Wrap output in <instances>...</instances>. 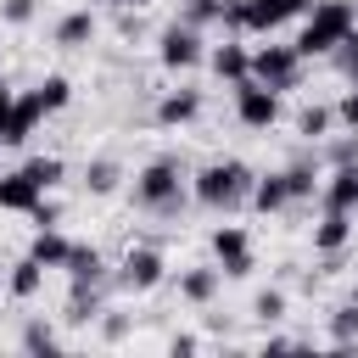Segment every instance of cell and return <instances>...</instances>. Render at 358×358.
Segmentation results:
<instances>
[{"instance_id": "cell-13", "label": "cell", "mask_w": 358, "mask_h": 358, "mask_svg": "<svg viewBox=\"0 0 358 358\" xmlns=\"http://www.w3.org/2000/svg\"><path fill=\"white\" fill-rule=\"evenodd\" d=\"M324 207H341V213L358 207V162H341V168L330 173V185H324Z\"/></svg>"}, {"instance_id": "cell-37", "label": "cell", "mask_w": 358, "mask_h": 358, "mask_svg": "<svg viewBox=\"0 0 358 358\" xmlns=\"http://www.w3.org/2000/svg\"><path fill=\"white\" fill-rule=\"evenodd\" d=\"M11 101H17V95H11V90H6V78H0V123L11 117Z\"/></svg>"}, {"instance_id": "cell-31", "label": "cell", "mask_w": 358, "mask_h": 358, "mask_svg": "<svg viewBox=\"0 0 358 358\" xmlns=\"http://www.w3.org/2000/svg\"><path fill=\"white\" fill-rule=\"evenodd\" d=\"M218 22H224L229 34H246V0H224V6H218Z\"/></svg>"}, {"instance_id": "cell-30", "label": "cell", "mask_w": 358, "mask_h": 358, "mask_svg": "<svg viewBox=\"0 0 358 358\" xmlns=\"http://www.w3.org/2000/svg\"><path fill=\"white\" fill-rule=\"evenodd\" d=\"M34 11H39V0H0V22H11V28L34 22Z\"/></svg>"}, {"instance_id": "cell-32", "label": "cell", "mask_w": 358, "mask_h": 358, "mask_svg": "<svg viewBox=\"0 0 358 358\" xmlns=\"http://www.w3.org/2000/svg\"><path fill=\"white\" fill-rule=\"evenodd\" d=\"M218 6H224V0H190L185 22H196V28H201V22H218Z\"/></svg>"}, {"instance_id": "cell-11", "label": "cell", "mask_w": 358, "mask_h": 358, "mask_svg": "<svg viewBox=\"0 0 358 358\" xmlns=\"http://www.w3.org/2000/svg\"><path fill=\"white\" fill-rule=\"evenodd\" d=\"M39 196H45V185H39L28 168H17V173L0 179V207H6V213H34Z\"/></svg>"}, {"instance_id": "cell-27", "label": "cell", "mask_w": 358, "mask_h": 358, "mask_svg": "<svg viewBox=\"0 0 358 358\" xmlns=\"http://www.w3.org/2000/svg\"><path fill=\"white\" fill-rule=\"evenodd\" d=\"M330 56H336V67H341L347 78H358V22L347 28V39H341V45L330 50Z\"/></svg>"}, {"instance_id": "cell-15", "label": "cell", "mask_w": 358, "mask_h": 358, "mask_svg": "<svg viewBox=\"0 0 358 358\" xmlns=\"http://www.w3.org/2000/svg\"><path fill=\"white\" fill-rule=\"evenodd\" d=\"M347 235H352V213L324 207V218H319V229H313V246H319V252H336V246H347Z\"/></svg>"}, {"instance_id": "cell-33", "label": "cell", "mask_w": 358, "mask_h": 358, "mask_svg": "<svg viewBox=\"0 0 358 358\" xmlns=\"http://www.w3.org/2000/svg\"><path fill=\"white\" fill-rule=\"evenodd\" d=\"M280 313H285V296H280V291H263V296H257V319H268V324H274Z\"/></svg>"}, {"instance_id": "cell-24", "label": "cell", "mask_w": 358, "mask_h": 358, "mask_svg": "<svg viewBox=\"0 0 358 358\" xmlns=\"http://www.w3.org/2000/svg\"><path fill=\"white\" fill-rule=\"evenodd\" d=\"M22 168H28V173H34L45 190H56V185H62V173H67V168H62V157H28Z\"/></svg>"}, {"instance_id": "cell-35", "label": "cell", "mask_w": 358, "mask_h": 358, "mask_svg": "<svg viewBox=\"0 0 358 358\" xmlns=\"http://www.w3.org/2000/svg\"><path fill=\"white\" fill-rule=\"evenodd\" d=\"M330 162H336V168H341V162H358V140H336V145H330Z\"/></svg>"}, {"instance_id": "cell-26", "label": "cell", "mask_w": 358, "mask_h": 358, "mask_svg": "<svg viewBox=\"0 0 358 358\" xmlns=\"http://www.w3.org/2000/svg\"><path fill=\"white\" fill-rule=\"evenodd\" d=\"M22 347H28V352H56V347H62V336H56L45 319H34V324L22 330Z\"/></svg>"}, {"instance_id": "cell-8", "label": "cell", "mask_w": 358, "mask_h": 358, "mask_svg": "<svg viewBox=\"0 0 358 358\" xmlns=\"http://www.w3.org/2000/svg\"><path fill=\"white\" fill-rule=\"evenodd\" d=\"M39 117H50V112H45V101H39V90L17 95V101H11V117L0 123V145H22V140L34 134V123H39Z\"/></svg>"}, {"instance_id": "cell-22", "label": "cell", "mask_w": 358, "mask_h": 358, "mask_svg": "<svg viewBox=\"0 0 358 358\" xmlns=\"http://www.w3.org/2000/svg\"><path fill=\"white\" fill-rule=\"evenodd\" d=\"M117 179H123V173H117V162H106V157L84 168V185H90L95 196H112V190H117Z\"/></svg>"}, {"instance_id": "cell-34", "label": "cell", "mask_w": 358, "mask_h": 358, "mask_svg": "<svg viewBox=\"0 0 358 358\" xmlns=\"http://www.w3.org/2000/svg\"><path fill=\"white\" fill-rule=\"evenodd\" d=\"M336 117H341L347 129H358V78H352V90L341 95V106H336Z\"/></svg>"}, {"instance_id": "cell-14", "label": "cell", "mask_w": 358, "mask_h": 358, "mask_svg": "<svg viewBox=\"0 0 358 358\" xmlns=\"http://www.w3.org/2000/svg\"><path fill=\"white\" fill-rule=\"evenodd\" d=\"M196 112H201V95H196V90H173V95H162V101H157V123H162V129L190 123Z\"/></svg>"}, {"instance_id": "cell-7", "label": "cell", "mask_w": 358, "mask_h": 358, "mask_svg": "<svg viewBox=\"0 0 358 358\" xmlns=\"http://www.w3.org/2000/svg\"><path fill=\"white\" fill-rule=\"evenodd\" d=\"M213 252H218V274H229V280H246L252 274V241H246V229L241 224H224V229H213Z\"/></svg>"}, {"instance_id": "cell-4", "label": "cell", "mask_w": 358, "mask_h": 358, "mask_svg": "<svg viewBox=\"0 0 358 358\" xmlns=\"http://www.w3.org/2000/svg\"><path fill=\"white\" fill-rule=\"evenodd\" d=\"M252 78L268 84V90H296V78H302V50H296V45H263V50H252Z\"/></svg>"}, {"instance_id": "cell-36", "label": "cell", "mask_w": 358, "mask_h": 358, "mask_svg": "<svg viewBox=\"0 0 358 358\" xmlns=\"http://www.w3.org/2000/svg\"><path fill=\"white\" fill-rule=\"evenodd\" d=\"M28 218H34L39 229H56V201H45V196H39V207H34Z\"/></svg>"}, {"instance_id": "cell-3", "label": "cell", "mask_w": 358, "mask_h": 358, "mask_svg": "<svg viewBox=\"0 0 358 358\" xmlns=\"http://www.w3.org/2000/svg\"><path fill=\"white\" fill-rule=\"evenodd\" d=\"M134 201L151 207V213H173L179 207V162L173 157H157L134 173Z\"/></svg>"}, {"instance_id": "cell-28", "label": "cell", "mask_w": 358, "mask_h": 358, "mask_svg": "<svg viewBox=\"0 0 358 358\" xmlns=\"http://www.w3.org/2000/svg\"><path fill=\"white\" fill-rule=\"evenodd\" d=\"M330 330H336V347L347 352V347H352V336H358V302H352V308H341V313L330 319Z\"/></svg>"}, {"instance_id": "cell-16", "label": "cell", "mask_w": 358, "mask_h": 358, "mask_svg": "<svg viewBox=\"0 0 358 358\" xmlns=\"http://www.w3.org/2000/svg\"><path fill=\"white\" fill-rule=\"evenodd\" d=\"M101 274H106V263H101L95 246H73L67 252V280L73 285H101Z\"/></svg>"}, {"instance_id": "cell-2", "label": "cell", "mask_w": 358, "mask_h": 358, "mask_svg": "<svg viewBox=\"0 0 358 358\" xmlns=\"http://www.w3.org/2000/svg\"><path fill=\"white\" fill-rule=\"evenodd\" d=\"M352 22H358V6H352V0H319V6L308 11V28H302L296 50H302V56H330V50L347 39Z\"/></svg>"}, {"instance_id": "cell-10", "label": "cell", "mask_w": 358, "mask_h": 358, "mask_svg": "<svg viewBox=\"0 0 358 358\" xmlns=\"http://www.w3.org/2000/svg\"><path fill=\"white\" fill-rule=\"evenodd\" d=\"M313 0H246V34H274L280 22L302 17Z\"/></svg>"}, {"instance_id": "cell-23", "label": "cell", "mask_w": 358, "mask_h": 358, "mask_svg": "<svg viewBox=\"0 0 358 358\" xmlns=\"http://www.w3.org/2000/svg\"><path fill=\"white\" fill-rule=\"evenodd\" d=\"M39 101H45V112H62V106L73 101V84H67L62 73H50V78L39 84Z\"/></svg>"}, {"instance_id": "cell-21", "label": "cell", "mask_w": 358, "mask_h": 358, "mask_svg": "<svg viewBox=\"0 0 358 358\" xmlns=\"http://www.w3.org/2000/svg\"><path fill=\"white\" fill-rule=\"evenodd\" d=\"M213 291H218V268H190L179 280V296L185 302H213Z\"/></svg>"}, {"instance_id": "cell-20", "label": "cell", "mask_w": 358, "mask_h": 358, "mask_svg": "<svg viewBox=\"0 0 358 358\" xmlns=\"http://www.w3.org/2000/svg\"><path fill=\"white\" fill-rule=\"evenodd\" d=\"M39 285H45V263H39V257H22V263L11 268V296L28 302V296H39Z\"/></svg>"}, {"instance_id": "cell-17", "label": "cell", "mask_w": 358, "mask_h": 358, "mask_svg": "<svg viewBox=\"0 0 358 358\" xmlns=\"http://www.w3.org/2000/svg\"><path fill=\"white\" fill-rule=\"evenodd\" d=\"M67 252H73V241H67V235H56V229H39V235H34V246H28V257H39L45 268H67Z\"/></svg>"}, {"instance_id": "cell-25", "label": "cell", "mask_w": 358, "mask_h": 358, "mask_svg": "<svg viewBox=\"0 0 358 358\" xmlns=\"http://www.w3.org/2000/svg\"><path fill=\"white\" fill-rule=\"evenodd\" d=\"M285 190H291V201H302V196H313V190H319V179H313V168H308V162H291V168H285Z\"/></svg>"}, {"instance_id": "cell-40", "label": "cell", "mask_w": 358, "mask_h": 358, "mask_svg": "<svg viewBox=\"0 0 358 358\" xmlns=\"http://www.w3.org/2000/svg\"><path fill=\"white\" fill-rule=\"evenodd\" d=\"M352 302H358V291H352Z\"/></svg>"}, {"instance_id": "cell-19", "label": "cell", "mask_w": 358, "mask_h": 358, "mask_svg": "<svg viewBox=\"0 0 358 358\" xmlns=\"http://www.w3.org/2000/svg\"><path fill=\"white\" fill-rule=\"evenodd\" d=\"M285 201H291L285 173H268V179H257V185H252V207H257V213H280Z\"/></svg>"}, {"instance_id": "cell-1", "label": "cell", "mask_w": 358, "mask_h": 358, "mask_svg": "<svg viewBox=\"0 0 358 358\" xmlns=\"http://www.w3.org/2000/svg\"><path fill=\"white\" fill-rule=\"evenodd\" d=\"M252 168L246 162H207L201 173H196V201L201 207H213V213H235V207H246L252 201Z\"/></svg>"}, {"instance_id": "cell-18", "label": "cell", "mask_w": 358, "mask_h": 358, "mask_svg": "<svg viewBox=\"0 0 358 358\" xmlns=\"http://www.w3.org/2000/svg\"><path fill=\"white\" fill-rule=\"evenodd\" d=\"M90 39H95V17H90V11L62 17V28H56V45H62V50H78V45H90Z\"/></svg>"}, {"instance_id": "cell-39", "label": "cell", "mask_w": 358, "mask_h": 358, "mask_svg": "<svg viewBox=\"0 0 358 358\" xmlns=\"http://www.w3.org/2000/svg\"><path fill=\"white\" fill-rule=\"evenodd\" d=\"M106 6H123V0H106Z\"/></svg>"}, {"instance_id": "cell-9", "label": "cell", "mask_w": 358, "mask_h": 358, "mask_svg": "<svg viewBox=\"0 0 358 358\" xmlns=\"http://www.w3.org/2000/svg\"><path fill=\"white\" fill-rule=\"evenodd\" d=\"M157 280H162V252L157 246H134L123 257V268H117V285L123 291H151Z\"/></svg>"}, {"instance_id": "cell-38", "label": "cell", "mask_w": 358, "mask_h": 358, "mask_svg": "<svg viewBox=\"0 0 358 358\" xmlns=\"http://www.w3.org/2000/svg\"><path fill=\"white\" fill-rule=\"evenodd\" d=\"M123 6H145V0H123Z\"/></svg>"}, {"instance_id": "cell-5", "label": "cell", "mask_w": 358, "mask_h": 358, "mask_svg": "<svg viewBox=\"0 0 358 358\" xmlns=\"http://www.w3.org/2000/svg\"><path fill=\"white\" fill-rule=\"evenodd\" d=\"M157 56H162L168 73H190V67L201 62V28H196V22H168Z\"/></svg>"}, {"instance_id": "cell-6", "label": "cell", "mask_w": 358, "mask_h": 358, "mask_svg": "<svg viewBox=\"0 0 358 358\" xmlns=\"http://www.w3.org/2000/svg\"><path fill=\"white\" fill-rule=\"evenodd\" d=\"M235 112H241V123L246 129H268L274 117H280V90H268V84H257L252 73L235 84Z\"/></svg>"}, {"instance_id": "cell-12", "label": "cell", "mask_w": 358, "mask_h": 358, "mask_svg": "<svg viewBox=\"0 0 358 358\" xmlns=\"http://www.w3.org/2000/svg\"><path fill=\"white\" fill-rule=\"evenodd\" d=\"M207 62H213V73H218V78H229V84H241V78L252 73V50H246V45H235V39H224Z\"/></svg>"}, {"instance_id": "cell-29", "label": "cell", "mask_w": 358, "mask_h": 358, "mask_svg": "<svg viewBox=\"0 0 358 358\" xmlns=\"http://www.w3.org/2000/svg\"><path fill=\"white\" fill-rule=\"evenodd\" d=\"M330 117H336V112H324V106H308V112L296 117V134H308V140H319V134L330 129Z\"/></svg>"}]
</instances>
